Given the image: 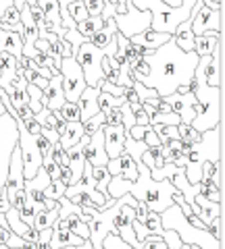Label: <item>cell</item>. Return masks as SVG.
Segmentation results:
<instances>
[{"instance_id":"obj_1","label":"cell","mask_w":225,"mask_h":249,"mask_svg":"<svg viewBox=\"0 0 225 249\" xmlns=\"http://www.w3.org/2000/svg\"><path fill=\"white\" fill-rule=\"evenodd\" d=\"M144 60L150 71L146 77L136 79V81L154 89L159 93V98H167L171 93H175L177 88H182V85H190L200 58L194 52L180 50L171 37L159 50L144 56Z\"/></svg>"},{"instance_id":"obj_2","label":"cell","mask_w":225,"mask_h":249,"mask_svg":"<svg viewBox=\"0 0 225 249\" xmlns=\"http://www.w3.org/2000/svg\"><path fill=\"white\" fill-rule=\"evenodd\" d=\"M205 62L206 56L198 60L196 71H194V81H196V91H194V121L190 127L196 129L198 133H205V131L215 129L217 124L221 123V100H223V85L221 88H208L205 81Z\"/></svg>"},{"instance_id":"obj_3","label":"cell","mask_w":225,"mask_h":249,"mask_svg":"<svg viewBox=\"0 0 225 249\" xmlns=\"http://www.w3.org/2000/svg\"><path fill=\"white\" fill-rule=\"evenodd\" d=\"M161 216V229L163 231H173L184 245H196L200 249H221V243L217 241L208 231H198L188 222L180 206H169Z\"/></svg>"},{"instance_id":"obj_4","label":"cell","mask_w":225,"mask_h":249,"mask_svg":"<svg viewBox=\"0 0 225 249\" xmlns=\"http://www.w3.org/2000/svg\"><path fill=\"white\" fill-rule=\"evenodd\" d=\"M115 52H117V36H115V40L106 46L104 50L96 48V46H92L90 42L82 44L80 50L75 54V60L77 65L82 67L83 71V79H86V85L88 88H100V83L104 81V75H102V58L104 56H115Z\"/></svg>"},{"instance_id":"obj_5","label":"cell","mask_w":225,"mask_h":249,"mask_svg":"<svg viewBox=\"0 0 225 249\" xmlns=\"http://www.w3.org/2000/svg\"><path fill=\"white\" fill-rule=\"evenodd\" d=\"M17 139H19L17 121L6 112L0 116V196H2L4 185H6V177H9V166H11V158H13L15 145H17Z\"/></svg>"},{"instance_id":"obj_6","label":"cell","mask_w":225,"mask_h":249,"mask_svg":"<svg viewBox=\"0 0 225 249\" xmlns=\"http://www.w3.org/2000/svg\"><path fill=\"white\" fill-rule=\"evenodd\" d=\"M221 123L217 124L215 129L211 131H205L200 133V142L194 143L192 152L185 156L188 158V164H194V166H203L205 162H215L221 160Z\"/></svg>"},{"instance_id":"obj_7","label":"cell","mask_w":225,"mask_h":249,"mask_svg":"<svg viewBox=\"0 0 225 249\" xmlns=\"http://www.w3.org/2000/svg\"><path fill=\"white\" fill-rule=\"evenodd\" d=\"M15 121H17V129H19L17 147L21 150L23 177H25V181H29V178H34L38 175V170L42 168V154H40V147H38L36 135H32L25 129V124H23L21 119H15Z\"/></svg>"},{"instance_id":"obj_8","label":"cell","mask_w":225,"mask_h":249,"mask_svg":"<svg viewBox=\"0 0 225 249\" xmlns=\"http://www.w3.org/2000/svg\"><path fill=\"white\" fill-rule=\"evenodd\" d=\"M59 73L63 77V93H65V100L67 102H73L77 104L80 100L82 91L88 88L86 85V79H83V71L82 67L77 65V60L71 56V58H63L59 65Z\"/></svg>"},{"instance_id":"obj_9","label":"cell","mask_w":225,"mask_h":249,"mask_svg":"<svg viewBox=\"0 0 225 249\" xmlns=\"http://www.w3.org/2000/svg\"><path fill=\"white\" fill-rule=\"evenodd\" d=\"M190 17H192V34L194 36H205L208 31H215V34H221L223 31V11L206 9L203 0L194 2Z\"/></svg>"},{"instance_id":"obj_10","label":"cell","mask_w":225,"mask_h":249,"mask_svg":"<svg viewBox=\"0 0 225 249\" xmlns=\"http://www.w3.org/2000/svg\"><path fill=\"white\" fill-rule=\"evenodd\" d=\"M165 102L171 106V110L180 116L182 124H192L194 121V104H196V100H194V93H171V96L163 98Z\"/></svg>"},{"instance_id":"obj_11","label":"cell","mask_w":225,"mask_h":249,"mask_svg":"<svg viewBox=\"0 0 225 249\" xmlns=\"http://www.w3.org/2000/svg\"><path fill=\"white\" fill-rule=\"evenodd\" d=\"M67 100H65V93H63V77L59 73V75L50 77L46 89L42 91V108H48L50 112H57V110H61V106Z\"/></svg>"},{"instance_id":"obj_12","label":"cell","mask_w":225,"mask_h":249,"mask_svg":"<svg viewBox=\"0 0 225 249\" xmlns=\"http://www.w3.org/2000/svg\"><path fill=\"white\" fill-rule=\"evenodd\" d=\"M102 133H104V150L108 160H115L125 152V129L123 124H117V127H111V124H104L102 127Z\"/></svg>"},{"instance_id":"obj_13","label":"cell","mask_w":225,"mask_h":249,"mask_svg":"<svg viewBox=\"0 0 225 249\" xmlns=\"http://www.w3.org/2000/svg\"><path fill=\"white\" fill-rule=\"evenodd\" d=\"M83 156H86V162L90 166H106L108 164V156L104 150V133L102 129L96 131L94 135H90V142L83 150Z\"/></svg>"},{"instance_id":"obj_14","label":"cell","mask_w":225,"mask_h":249,"mask_svg":"<svg viewBox=\"0 0 225 249\" xmlns=\"http://www.w3.org/2000/svg\"><path fill=\"white\" fill-rule=\"evenodd\" d=\"M106 170H108V175H111V177H121V178L131 181V183L138 178V166H136V162L131 160V156L125 154V152H123L119 158L108 160Z\"/></svg>"},{"instance_id":"obj_15","label":"cell","mask_w":225,"mask_h":249,"mask_svg":"<svg viewBox=\"0 0 225 249\" xmlns=\"http://www.w3.org/2000/svg\"><path fill=\"white\" fill-rule=\"evenodd\" d=\"M221 50H223V44L219 40V48L213 56H206L205 62V81L208 88H221V81H223V62H221Z\"/></svg>"},{"instance_id":"obj_16","label":"cell","mask_w":225,"mask_h":249,"mask_svg":"<svg viewBox=\"0 0 225 249\" xmlns=\"http://www.w3.org/2000/svg\"><path fill=\"white\" fill-rule=\"evenodd\" d=\"M98 93L100 88H86L82 91L80 100H77V106H80V123H88L92 116H96L98 110Z\"/></svg>"},{"instance_id":"obj_17","label":"cell","mask_w":225,"mask_h":249,"mask_svg":"<svg viewBox=\"0 0 225 249\" xmlns=\"http://www.w3.org/2000/svg\"><path fill=\"white\" fill-rule=\"evenodd\" d=\"M50 183H52V181L48 178V175H46V170L40 168L34 178L25 181V197H27V199H34V201H38V204L44 206V201H46L44 191H46V187H48Z\"/></svg>"},{"instance_id":"obj_18","label":"cell","mask_w":225,"mask_h":249,"mask_svg":"<svg viewBox=\"0 0 225 249\" xmlns=\"http://www.w3.org/2000/svg\"><path fill=\"white\" fill-rule=\"evenodd\" d=\"M169 40H171V36H169V34H157V31H152V29H146V31H142V34L129 37L131 44L142 46V48L148 50V54H152L154 50H159L161 46L167 44Z\"/></svg>"},{"instance_id":"obj_19","label":"cell","mask_w":225,"mask_h":249,"mask_svg":"<svg viewBox=\"0 0 225 249\" xmlns=\"http://www.w3.org/2000/svg\"><path fill=\"white\" fill-rule=\"evenodd\" d=\"M219 40H221V34H215V31H208L205 36H194V54L198 58L213 56L217 48H219Z\"/></svg>"},{"instance_id":"obj_20","label":"cell","mask_w":225,"mask_h":249,"mask_svg":"<svg viewBox=\"0 0 225 249\" xmlns=\"http://www.w3.org/2000/svg\"><path fill=\"white\" fill-rule=\"evenodd\" d=\"M173 42L180 50L184 52H194V34H192V17H188L184 23L177 25V29L173 31Z\"/></svg>"},{"instance_id":"obj_21","label":"cell","mask_w":225,"mask_h":249,"mask_svg":"<svg viewBox=\"0 0 225 249\" xmlns=\"http://www.w3.org/2000/svg\"><path fill=\"white\" fill-rule=\"evenodd\" d=\"M0 52H9L19 60L23 56V40H21V36L15 34V31L0 29Z\"/></svg>"},{"instance_id":"obj_22","label":"cell","mask_w":225,"mask_h":249,"mask_svg":"<svg viewBox=\"0 0 225 249\" xmlns=\"http://www.w3.org/2000/svg\"><path fill=\"white\" fill-rule=\"evenodd\" d=\"M83 245V239L75 237L71 231H65V229H54L52 227V237H50V249H63V247H80Z\"/></svg>"},{"instance_id":"obj_23","label":"cell","mask_w":225,"mask_h":249,"mask_svg":"<svg viewBox=\"0 0 225 249\" xmlns=\"http://www.w3.org/2000/svg\"><path fill=\"white\" fill-rule=\"evenodd\" d=\"M82 137H83V124L82 123H67L65 131L59 137V145L63 147V152H69L75 143H80Z\"/></svg>"},{"instance_id":"obj_24","label":"cell","mask_w":225,"mask_h":249,"mask_svg":"<svg viewBox=\"0 0 225 249\" xmlns=\"http://www.w3.org/2000/svg\"><path fill=\"white\" fill-rule=\"evenodd\" d=\"M115 36H117V25H115V21L111 19V21H106V23H104V27L100 29V31H96V34L92 36L88 42H90L92 46H96V48L104 50L106 46L115 40Z\"/></svg>"},{"instance_id":"obj_25","label":"cell","mask_w":225,"mask_h":249,"mask_svg":"<svg viewBox=\"0 0 225 249\" xmlns=\"http://www.w3.org/2000/svg\"><path fill=\"white\" fill-rule=\"evenodd\" d=\"M4 218H6V224H9V232H13V235H19L21 239L25 237L29 231H32V227H27V224L21 220V216H19V210L9 208V212L4 214Z\"/></svg>"},{"instance_id":"obj_26","label":"cell","mask_w":225,"mask_h":249,"mask_svg":"<svg viewBox=\"0 0 225 249\" xmlns=\"http://www.w3.org/2000/svg\"><path fill=\"white\" fill-rule=\"evenodd\" d=\"M59 220V208H54V210H42V212H38L36 216H34V231H44V229H52L54 227V222Z\"/></svg>"},{"instance_id":"obj_27","label":"cell","mask_w":225,"mask_h":249,"mask_svg":"<svg viewBox=\"0 0 225 249\" xmlns=\"http://www.w3.org/2000/svg\"><path fill=\"white\" fill-rule=\"evenodd\" d=\"M203 177L211 178V181L223 191V162L221 160L215 162V164H211V162H205V164H203Z\"/></svg>"},{"instance_id":"obj_28","label":"cell","mask_w":225,"mask_h":249,"mask_svg":"<svg viewBox=\"0 0 225 249\" xmlns=\"http://www.w3.org/2000/svg\"><path fill=\"white\" fill-rule=\"evenodd\" d=\"M104 27V21H102V17H88L83 23H77V31L86 37V40H90L92 36L96 34V31H100Z\"/></svg>"},{"instance_id":"obj_29","label":"cell","mask_w":225,"mask_h":249,"mask_svg":"<svg viewBox=\"0 0 225 249\" xmlns=\"http://www.w3.org/2000/svg\"><path fill=\"white\" fill-rule=\"evenodd\" d=\"M125 102H127V100H125V96H121V98H115V96H108V93H102V91L98 93V110L102 112V114L111 112L113 108H121V106L125 104Z\"/></svg>"},{"instance_id":"obj_30","label":"cell","mask_w":225,"mask_h":249,"mask_svg":"<svg viewBox=\"0 0 225 249\" xmlns=\"http://www.w3.org/2000/svg\"><path fill=\"white\" fill-rule=\"evenodd\" d=\"M92 177H94V181H96V191L102 193L104 197H108L106 187L111 183V175H108L106 166H92Z\"/></svg>"},{"instance_id":"obj_31","label":"cell","mask_w":225,"mask_h":249,"mask_svg":"<svg viewBox=\"0 0 225 249\" xmlns=\"http://www.w3.org/2000/svg\"><path fill=\"white\" fill-rule=\"evenodd\" d=\"M67 220H69V231H71L75 237H80L83 241H90V229H88L86 222H82V216L73 214V216H69Z\"/></svg>"},{"instance_id":"obj_32","label":"cell","mask_w":225,"mask_h":249,"mask_svg":"<svg viewBox=\"0 0 225 249\" xmlns=\"http://www.w3.org/2000/svg\"><path fill=\"white\" fill-rule=\"evenodd\" d=\"M67 13H69V17H71V19L75 21V25H77V23H83V21H86V19L90 17L82 0H77V2L67 4Z\"/></svg>"},{"instance_id":"obj_33","label":"cell","mask_w":225,"mask_h":249,"mask_svg":"<svg viewBox=\"0 0 225 249\" xmlns=\"http://www.w3.org/2000/svg\"><path fill=\"white\" fill-rule=\"evenodd\" d=\"M177 166L173 164H165V166H161V168H154L150 170V178L152 181H171V178L177 175Z\"/></svg>"},{"instance_id":"obj_34","label":"cell","mask_w":225,"mask_h":249,"mask_svg":"<svg viewBox=\"0 0 225 249\" xmlns=\"http://www.w3.org/2000/svg\"><path fill=\"white\" fill-rule=\"evenodd\" d=\"M59 114L65 123H80V106L73 104V102H65L61 106Z\"/></svg>"},{"instance_id":"obj_35","label":"cell","mask_w":225,"mask_h":249,"mask_svg":"<svg viewBox=\"0 0 225 249\" xmlns=\"http://www.w3.org/2000/svg\"><path fill=\"white\" fill-rule=\"evenodd\" d=\"M65 191H67V185L59 178V181H52L48 187H46L44 197H46V199H54V201H59L61 197L65 196Z\"/></svg>"},{"instance_id":"obj_36","label":"cell","mask_w":225,"mask_h":249,"mask_svg":"<svg viewBox=\"0 0 225 249\" xmlns=\"http://www.w3.org/2000/svg\"><path fill=\"white\" fill-rule=\"evenodd\" d=\"M104 127V114L102 112H98L96 116H92V119L88 123H83V135H94L96 131H100Z\"/></svg>"},{"instance_id":"obj_37","label":"cell","mask_w":225,"mask_h":249,"mask_svg":"<svg viewBox=\"0 0 225 249\" xmlns=\"http://www.w3.org/2000/svg\"><path fill=\"white\" fill-rule=\"evenodd\" d=\"M119 110H121V124H123V129H125V135H127L129 131L136 127V114L129 110V104L127 102L123 104Z\"/></svg>"},{"instance_id":"obj_38","label":"cell","mask_w":225,"mask_h":249,"mask_svg":"<svg viewBox=\"0 0 225 249\" xmlns=\"http://www.w3.org/2000/svg\"><path fill=\"white\" fill-rule=\"evenodd\" d=\"M177 133H180V139L190 143H198L200 142V133L196 129H192L190 124H177Z\"/></svg>"},{"instance_id":"obj_39","label":"cell","mask_w":225,"mask_h":249,"mask_svg":"<svg viewBox=\"0 0 225 249\" xmlns=\"http://www.w3.org/2000/svg\"><path fill=\"white\" fill-rule=\"evenodd\" d=\"M144 227H146V231H148L150 235L161 237V232H163V229H161V216L150 212L148 218H146V222H144Z\"/></svg>"},{"instance_id":"obj_40","label":"cell","mask_w":225,"mask_h":249,"mask_svg":"<svg viewBox=\"0 0 225 249\" xmlns=\"http://www.w3.org/2000/svg\"><path fill=\"white\" fill-rule=\"evenodd\" d=\"M102 249H134V247H129L125 241H121L119 235H108L102 241Z\"/></svg>"},{"instance_id":"obj_41","label":"cell","mask_w":225,"mask_h":249,"mask_svg":"<svg viewBox=\"0 0 225 249\" xmlns=\"http://www.w3.org/2000/svg\"><path fill=\"white\" fill-rule=\"evenodd\" d=\"M161 239H163V243L167 245V249H180L182 247V241L177 237V232H173V231H163Z\"/></svg>"},{"instance_id":"obj_42","label":"cell","mask_w":225,"mask_h":249,"mask_svg":"<svg viewBox=\"0 0 225 249\" xmlns=\"http://www.w3.org/2000/svg\"><path fill=\"white\" fill-rule=\"evenodd\" d=\"M82 2L86 6L90 17H100V13L104 9V0H82Z\"/></svg>"},{"instance_id":"obj_43","label":"cell","mask_w":225,"mask_h":249,"mask_svg":"<svg viewBox=\"0 0 225 249\" xmlns=\"http://www.w3.org/2000/svg\"><path fill=\"white\" fill-rule=\"evenodd\" d=\"M104 124H111V127H117V124H121V110H119V108H113L111 112L104 114Z\"/></svg>"},{"instance_id":"obj_44","label":"cell","mask_w":225,"mask_h":249,"mask_svg":"<svg viewBox=\"0 0 225 249\" xmlns=\"http://www.w3.org/2000/svg\"><path fill=\"white\" fill-rule=\"evenodd\" d=\"M148 214H150L148 206H146L144 201H138V206H136V220L144 224V222H146V218H148Z\"/></svg>"},{"instance_id":"obj_45","label":"cell","mask_w":225,"mask_h":249,"mask_svg":"<svg viewBox=\"0 0 225 249\" xmlns=\"http://www.w3.org/2000/svg\"><path fill=\"white\" fill-rule=\"evenodd\" d=\"M40 135H42L50 145L59 143V133H57L54 129H50V127H42V129H40Z\"/></svg>"},{"instance_id":"obj_46","label":"cell","mask_w":225,"mask_h":249,"mask_svg":"<svg viewBox=\"0 0 225 249\" xmlns=\"http://www.w3.org/2000/svg\"><path fill=\"white\" fill-rule=\"evenodd\" d=\"M144 143L148 145V147H159L161 142H159V137L157 133L152 131V127H146V133H144Z\"/></svg>"},{"instance_id":"obj_47","label":"cell","mask_w":225,"mask_h":249,"mask_svg":"<svg viewBox=\"0 0 225 249\" xmlns=\"http://www.w3.org/2000/svg\"><path fill=\"white\" fill-rule=\"evenodd\" d=\"M6 247H9V249H21L23 245H25V241H23L19 235H13V232H11V235H9V239H6V243H4Z\"/></svg>"},{"instance_id":"obj_48","label":"cell","mask_w":225,"mask_h":249,"mask_svg":"<svg viewBox=\"0 0 225 249\" xmlns=\"http://www.w3.org/2000/svg\"><path fill=\"white\" fill-rule=\"evenodd\" d=\"M115 15H117V9H115V4H111V2H104V9H102V13H100V17H102V21L106 23V21H111Z\"/></svg>"},{"instance_id":"obj_49","label":"cell","mask_w":225,"mask_h":249,"mask_svg":"<svg viewBox=\"0 0 225 249\" xmlns=\"http://www.w3.org/2000/svg\"><path fill=\"white\" fill-rule=\"evenodd\" d=\"M50 237H52V229H44L38 232V247H44L50 243Z\"/></svg>"},{"instance_id":"obj_50","label":"cell","mask_w":225,"mask_h":249,"mask_svg":"<svg viewBox=\"0 0 225 249\" xmlns=\"http://www.w3.org/2000/svg\"><path fill=\"white\" fill-rule=\"evenodd\" d=\"M29 15H32V19L36 21V25H38V23H42V21H44V13H42V9H40L38 4L29 6Z\"/></svg>"},{"instance_id":"obj_51","label":"cell","mask_w":225,"mask_h":249,"mask_svg":"<svg viewBox=\"0 0 225 249\" xmlns=\"http://www.w3.org/2000/svg\"><path fill=\"white\" fill-rule=\"evenodd\" d=\"M136 124L138 127H148V114H146L144 110H140L136 114Z\"/></svg>"},{"instance_id":"obj_52","label":"cell","mask_w":225,"mask_h":249,"mask_svg":"<svg viewBox=\"0 0 225 249\" xmlns=\"http://www.w3.org/2000/svg\"><path fill=\"white\" fill-rule=\"evenodd\" d=\"M9 208H11V201H9V197H6V193L2 191V196H0V214H6Z\"/></svg>"},{"instance_id":"obj_53","label":"cell","mask_w":225,"mask_h":249,"mask_svg":"<svg viewBox=\"0 0 225 249\" xmlns=\"http://www.w3.org/2000/svg\"><path fill=\"white\" fill-rule=\"evenodd\" d=\"M61 181H63L67 187L71 185V170H69V166H63V168H61Z\"/></svg>"},{"instance_id":"obj_54","label":"cell","mask_w":225,"mask_h":249,"mask_svg":"<svg viewBox=\"0 0 225 249\" xmlns=\"http://www.w3.org/2000/svg\"><path fill=\"white\" fill-rule=\"evenodd\" d=\"M38 2V0H13V4H15V9H17V11H21L23 9V6H25V4H29V6H34Z\"/></svg>"},{"instance_id":"obj_55","label":"cell","mask_w":225,"mask_h":249,"mask_svg":"<svg viewBox=\"0 0 225 249\" xmlns=\"http://www.w3.org/2000/svg\"><path fill=\"white\" fill-rule=\"evenodd\" d=\"M163 4H167V6H171V9H177V6L182 4V0H161Z\"/></svg>"},{"instance_id":"obj_56","label":"cell","mask_w":225,"mask_h":249,"mask_svg":"<svg viewBox=\"0 0 225 249\" xmlns=\"http://www.w3.org/2000/svg\"><path fill=\"white\" fill-rule=\"evenodd\" d=\"M2 114H6V108L2 106V102H0V116H2Z\"/></svg>"},{"instance_id":"obj_57","label":"cell","mask_w":225,"mask_h":249,"mask_svg":"<svg viewBox=\"0 0 225 249\" xmlns=\"http://www.w3.org/2000/svg\"><path fill=\"white\" fill-rule=\"evenodd\" d=\"M192 249H200V247H196V245H192Z\"/></svg>"}]
</instances>
